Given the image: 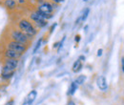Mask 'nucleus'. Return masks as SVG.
Masks as SVG:
<instances>
[{"label":"nucleus","mask_w":124,"mask_h":105,"mask_svg":"<svg viewBox=\"0 0 124 105\" xmlns=\"http://www.w3.org/2000/svg\"><path fill=\"white\" fill-rule=\"evenodd\" d=\"M15 74H16V72L9 73V74H0V80H2L3 82H8L13 78Z\"/></svg>","instance_id":"nucleus-13"},{"label":"nucleus","mask_w":124,"mask_h":105,"mask_svg":"<svg viewBox=\"0 0 124 105\" xmlns=\"http://www.w3.org/2000/svg\"><path fill=\"white\" fill-rule=\"evenodd\" d=\"M55 27H56V23H54V24L51 27V29H50V33H52V32H54V28H55Z\"/></svg>","instance_id":"nucleus-20"},{"label":"nucleus","mask_w":124,"mask_h":105,"mask_svg":"<svg viewBox=\"0 0 124 105\" xmlns=\"http://www.w3.org/2000/svg\"><path fill=\"white\" fill-rule=\"evenodd\" d=\"M78 59H80L81 61H84V60H85V57H84V56H80Z\"/></svg>","instance_id":"nucleus-23"},{"label":"nucleus","mask_w":124,"mask_h":105,"mask_svg":"<svg viewBox=\"0 0 124 105\" xmlns=\"http://www.w3.org/2000/svg\"><path fill=\"white\" fill-rule=\"evenodd\" d=\"M89 13H90V9H88V8L84 9V10L82 11V13H81V15L77 19L76 24H79V23H81V22H84V21L87 19V17H88V15H89Z\"/></svg>","instance_id":"nucleus-11"},{"label":"nucleus","mask_w":124,"mask_h":105,"mask_svg":"<svg viewBox=\"0 0 124 105\" xmlns=\"http://www.w3.org/2000/svg\"><path fill=\"white\" fill-rule=\"evenodd\" d=\"M79 40H80V35H79V34H78V35H76V38H75V41H76L77 43H78V42H79Z\"/></svg>","instance_id":"nucleus-21"},{"label":"nucleus","mask_w":124,"mask_h":105,"mask_svg":"<svg viewBox=\"0 0 124 105\" xmlns=\"http://www.w3.org/2000/svg\"><path fill=\"white\" fill-rule=\"evenodd\" d=\"M3 5L7 10L14 11L17 7V1L16 0H4L3 1Z\"/></svg>","instance_id":"nucleus-10"},{"label":"nucleus","mask_w":124,"mask_h":105,"mask_svg":"<svg viewBox=\"0 0 124 105\" xmlns=\"http://www.w3.org/2000/svg\"><path fill=\"white\" fill-rule=\"evenodd\" d=\"M36 97H37V92L35 90H31V92L27 95V97H25V100H24V102L22 103V105H31L33 103V101L35 100Z\"/></svg>","instance_id":"nucleus-8"},{"label":"nucleus","mask_w":124,"mask_h":105,"mask_svg":"<svg viewBox=\"0 0 124 105\" xmlns=\"http://www.w3.org/2000/svg\"><path fill=\"white\" fill-rule=\"evenodd\" d=\"M1 57L3 58H16V59H19L22 57V54H19L16 51L10 50L5 48L2 52H1Z\"/></svg>","instance_id":"nucleus-6"},{"label":"nucleus","mask_w":124,"mask_h":105,"mask_svg":"<svg viewBox=\"0 0 124 105\" xmlns=\"http://www.w3.org/2000/svg\"><path fill=\"white\" fill-rule=\"evenodd\" d=\"M96 85L99 88V90L106 91L108 88V83H107V79L104 75H99L96 79Z\"/></svg>","instance_id":"nucleus-9"},{"label":"nucleus","mask_w":124,"mask_h":105,"mask_svg":"<svg viewBox=\"0 0 124 105\" xmlns=\"http://www.w3.org/2000/svg\"><path fill=\"white\" fill-rule=\"evenodd\" d=\"M8 38L11 40L16 41V42L22 43L28 47L31 45V38H29V36L27 34H25L23 32H21L16 27H12L10 30H8Z\"/></svg>","instance_id":"nucleus-2"},{"label":"nucleus","mask_w":124,"mask_h":105,"mask_svg":"<svg viewBox=\"0 0 124 105\" xmlns=\"http://www.w3.org/2000/svg\"><path fill=\"white\" fill-rule=\"evenodd\" d=\"M83 67V64H82V61L80 59H78L75 61V63L73 64V67H72V71L74 73H78Z\"/></svg>","instance_id":"nucleus-12"},{"label":"nucleus","mask_w":124,"mask_h":105,"mask_svg":"<svg viewBox=\"0 0 124 105\" xmlns=\"http://www.w3.org/2000/svg\"><path fill=\"white\" fill-rule=\"evenodd\" d=\"M17 2H18L19 4H23V3L26 2V0H17Z\"/></svg>","instance_id":"nucleus-24"},{"label":"nucleus","mask_w":124,"mask_h":105,"mask_svg":"<svg viewBox=\"0 0 124 105\" xmlns=\"http://www.w3.org/2000/svg\"><path fill=\"white\" fill-rule=\"evenodd\" d=\"M54 10V3H51L48 1H41V3H39L37 5V8H36V11L39 12L47 20L53 16Z\"/></svg>","instance_id":"nucleus-3"},{"label":"nucleus","mask_w":124,"mask_h":105,"mask_svg":"<svg viewBox=\"0 0 124 105\" xmlns=\"http://www.w3.org/2000/svg\"><path fill=\"white\" fill-rule=\"evenodd\" d=\"M14 104H15V100H11L7 105H14Z\"/></svg>","instance_id":"nucleus-25"},{"label":"nucleus","mask_w":124,"mask_h":105,"mask_svg":"<svg viewBox=\"0 0 124 105\" xmlns=\"http://www.w3.org/2000/svg\"><path fill=\"white\" fill-rule=\"evenodd\" d=\"M42 42H43V37L39 38V39H38V41L36 42V44H35L34 48H33V54H35V53L38 51V49L41 47V44H42Z\"/></svg>","instance_id":"nucleus-16"},{"label":"nucleus","mask_w":124,"mask_h":105,"mask_svg":"<svg viewBox=\"0 0 124 105\" xmlns=\"http://www.w3.org/2000/svg\"><path fill=\"white\" fill-rule=\"evenodd\" d=\"M86 75H78V77L76 78V80H75V82L78 84V86L79 85H82L84 82H85V80H86Z\"/></svg>","instance_id":"nucleus-15"},{"label":"nucleus","mask_w":124,"mask_h":105,"mask_svg":"<svg viewBox=\"0 0 124 105\" xmlns=\"http://www.w3.org/2000/svg\"><path fill=\"white\" fill-rule=\"evenodd\" d=\"M18 63H19V59H16V58H3L2 60V66L8 67L13 70H16Z\"/></svg>","instance_id":"nucleus-7"},{"label":"nucleus","mask_w":124,"mask_h":105,"mask_svg":"<svg viewBox=\"0 0 124 105\" xmlns=\"http://www.w3.org/2000/svg\"><path fill=\"white\" fill-rule=\"evenodd\" d=\"M67 105H76V103H75V101H74V100L70 99V100L67 102Z\"/></svg>","instance_id":"nucleus-22"},{"label":"nucleus","mask_w":124,"mask_h":105,"mask_svg":"<svg viewBox=\"0 0 124 105\" xmlns=\"http://www.w3.org/2000/svg\"><path fill=\"white\" fill-rule=\"evenodd\" d=\"M78 85L75 82V81H73V82L71 83L69 89H68V92H67L68 96H73V95L76 93V91L78 90Z\"/></svg>","instance_id":"nucleus-14"},{"label":"nucleus","mask_w":124,"mask_h":105,"mask_svg":"<svg viewBox=\"0 0 124 105\" xmlns=\"http://www.w3.org/2000/svg\"><path fill=\"white\" fill-rule=\"evenodd\" d=\"M17 29L23 32L25 34H27L29 36V38H31L32 40V38L37 34L38 30L37 28L33 25V23L31 22L30 19H27V18H21L17 21L16 26Z\"/></svg>","instance_id":"nucleus-1"},{"label":"nucleus","mask_w":124,"mask_h":105,"mask_svg":"<svg viewBox=\"0 0 124 105\" xmlns=\"http://www.w3.org/2000/svg\"><path fill=\"white\" fill-rule=\"evenodd\" d=\"M120 63H121V70H122V72L124 73V57H122Z\"/></svg>","instance_id":"nucleus-17"},{"label":"nucleus","mask_w":124,"mask_h":105,"mask_svg":"<svg viewBox=\"0 0 124 105\" xmlns=\"http://www.w3.org/2000/svg\"><path fill=\"white\" fill-rule=\"evenodd\" d=\"M84 1H87V0H84Z\"/></svg>","instance_id":"nucleus-27"},{"label":"nucleus","mask_w":124,"mask_h":105,"mask_svg":"<svg viewBox=\"0 0 124 105\" xmlns=\"http://www.w3.org/2000/svg\"><path fill=\"white\" fill-rule=\"evenodd\" d=\"M52 1V3H55V4H59V3H62L64 0H50Z\"/></svg>","instance_id":"nucleus-18"},{"label":"nucleus","mask_w":124,"mask_h":105,"mask_svg":"<svg viewBox=\"0 0 124 105\" xmlns=\"http://www.w3.org/2000/svg\"><path fill=\"white\" fill-rule=\"evenodd\" d=\"M2 63V59H1V57H0V64Z\"/></svg>","instance_id":"nucleus-26"},{"label":"nucleus","mask_w":124,"mask_h":105,"mask_svg":"<svg viewBox=\"0 0 124 105\" xmlns=\"http://www.w3.org/2000/svg\"><path fill=\"white\" fill-rule=\"evenodd\" d=\"M5 48L16 51V52L19 53V54H22V55L28 50V46L24 45L22 43H19V42H16V41H14V40H11V39L7 40V42L5 44Z\"/></svg>","instance_id":"nucleus-5"},{"label":"nucleus","mask_w":124,"mask_h":105,"mask_svg":"<svg viewBox=\"0 0 124 105\" xmlns=\"http://www.w3.org/2000/svg\"><path fill=\"white\" fill-rule=\"evenodd\" d=\"M30 20L33 23V25L37 28V29H41V28H44L46 27L48 22H47V19L41 15L39 12H37L36 10L31 12L30 14Z\"/></svg>","instance_id":"nucleus-4"},{"label":"nucleus","mask_w":124,"mask_h":105,"mask_svg":"<svg viewBox=\"0 0 124 105\" xmlns=\"http://www.w3.org/2000/svg\"><path fill=\"white\" fill-rule=\"evenodd\" d=\"M102 53H103V50L102 49H98V51H97V57H101L102 56Z\"/></svg>","instance_id":"nucleus-19"}]
</instances>
